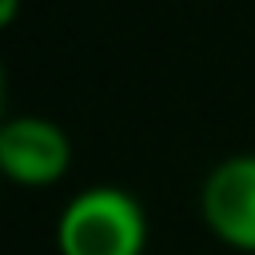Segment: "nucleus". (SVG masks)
I'll return each instance as SVG.
<instances>
[{"mask_svg":"<svg viewBox=\"0 0 255 255\" xmlns=\"http://www.w3.org/2000/svg\"><path fill=\"white\" fill-rule=\"evenodd\" d=\"M147 219L128 187L96 183L76 191L56 219L60 255H143Z\"/></svg>","mask_w":255,"mask_h":255,"instance_id":"f257e3e1","label":"nucleus"},{"mask_svg":"<svg viewBox=\"0 0 255 255\" xmlns=\"http://www.w3.org/2000/svg\"><path fill=\"white\" fill-rule=\"evenodd\" d=\"M0 167L12 183L48 187L72 167V139L48 116H12L0 128Z\"/></svg>","mask_w":255,"mask_h":255,"instance_id":"7ed1b4c3","label":"nucleus"},{"mask_svg":"<svg viewBox=\"0 0 255 255\" xmlns=\"http://www.w3.org/2000/svg\"><path fill=\"white\" fill-rule=\"evenodd\" d=\"M16 8H20V0H0V24H4V28L16 20Z\"/></svg>","mask_w":255,"mask_h":255,"instance_id":"20e7f679","label":"nucleus"},{"mask_svg":"<svg viewBox=\"0 0 255 255\" xmlns=\"http://www.w3.org/2000/svg\"><path fill=\"white\" fill-rule=\"evenodd\" d=\"M199 211L219 243L255 255V151L227 155L207 171Z\"/></svg>","mask_w":255,"mask_h":255,"instance_id":"f03ea898","label":"nucleus"}]
</instances>
